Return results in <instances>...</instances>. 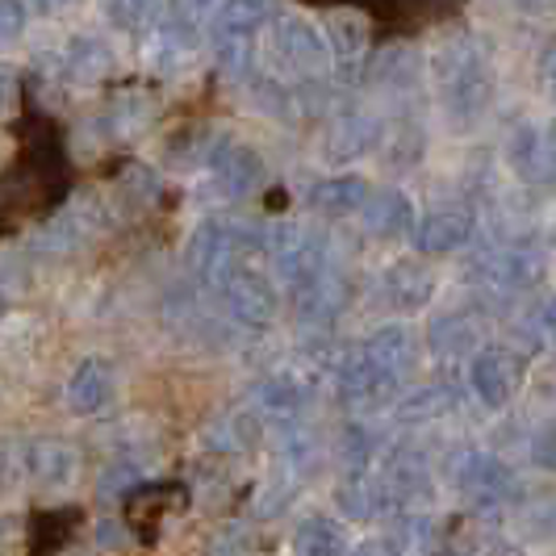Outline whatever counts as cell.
I'll use <instances>...</instances> for the list:
<instances>
[{"instance_id":"cell-1","label":"cell","mask_w":556,"mask_h":556,"mask_svg":"<svg viewBox=\"0 0 556 556\" xmlns=\"http://www.w3.org/2000/svg\"><path fill=\"white\" fill-rule=\"evenodd\" d=\"M268 59L277 63L285 76H298V80H314L331 67V42L323 38V29L289 13L277 17L268 29Z\"/></svg>"},{"instance_id":"cell-2","label":"cell","mask_w":556,"mask_h":556,"mask_svg":"<svg viewBox=\"0 0 556 556\" xmlns=\"http://www.w3.org/2000/svg\"><path fill=\"white\" fill-rule=\"evenodd\" d=\"M435 72L444 80L447 105H452L456 117L469 122V117H477V113L485 110V101H490V72H485L481 51H477L469 38L447 42L444 51L435 55Z\"/></svg>"},{"instance_id":"cell-3","label":"cell","mask_w":556,"mask_h":556,"mask_svg":"<svg viewBox=\"0 0 556 556\" xmlns=\"http://www.w3.org/2000/svg\"><path fill=\"white\" fill-rule=\"evenodd\" d=\"M248 239L230 223H201L189 239V268L205 289H223L226 280L243 268Z\"/></svg>"},{"instance_id":"cell-4","label":"cell","mask_w":556,"mask_h":556,"mask_svg":"<svg viewBox=\"0 0 556 556\" xmlns=\"http://www.w3.org/2000/svg\"><path fill=\"white\" fill-rule=\"evenodd\" d=\"M264 251L277 264L280 277L289 280L298 293L327 273V251L302 226H277V230H268L264 235Z\"/></svg>"},{"instance_id":"cell-5","label":"cell","mask_w":556,"mask_h":556,"mask_svg":"<svg viewBox=\"0 0 556 556\" xmlns=\"http://www.w3.org/2000/svg\"><path fill=\"white\" fill-rule=\"evenodd\" d=\"M469 386L481 397L485 410H502L510 406V397L523 386V356L510 348H477L473 364H469Z\"/></svg>"},{"instance_id":"cell-6","label":"cell","mask_w":556,"mask_h":556,"mask_svg":"<svg viewBox=\"0 0 556 556\" xmlns=\"http://www.w3.org/2000/svg\"><path fill=\"white\" fill-rule=\"evenodd\" d=\"M452 481L456 490L465 494V502L473 506H498L515 494V477L502 465L498 456L481 452V447H465L456 460H452Z\"/></svg>"},{"instance_id":"cell-7","label":"cell","mask_w":556,"mask_h":556,"mask_svg":"<svg viewBox=\"0 0 556 556\" xmlns=\"http://www.w3.org/2000/svg\"><path fill=\"white\" fill-rule=\"evenodd\" d=\"M223 298H226L230 318L251 327V331L268 327L280 309V298H277V289H273V280L264 277V273H255V268H239V273L223 285Z\"/></svg>"},{"instance_id":"cell-8","label":"cell","mask_w":556,"mask_h":556,"mask_svg":"<svg viewBox=\"0 0 556 556\" xmlns=\"http://www.w3.org/2000/svg\"><path fill=\"white\" fill-rule=\"evenodd\" d=\"M364 361L372 364L377 372H386L393 386H402L410 372H415L418 364V339L410 327H402V323H390V327H381V331L372 334V339H364Z\"/></svg>"},{"instance_id":"cell-9","label":"cell","mask_w":556,"mask_h":556,"mask_svg":"<svg viewBox=\"0 0 556 556\" xmlns=\"http://www.w3.org/2000/svg\"><path fill=\"white\" fill-rule=\"evenodd\" d=\"M473 239V214L465 205H444L431 210L415 223V248L422 255H452L456 248H465Z\"/></svg>"},{"instance_id":"cell-10","label":"cell","mask_w":556,"mask_h":556,"mask_svg":"<svg viewBox=\"0 0 556 556\" xmlns=\"http://www.w3.org/2000/svg\"><path fill=\"white\" fill-rule=\"evenodd\" d=\"M113 386H117V377H113L110 361L88 356L67 377V410L72 415H101L113 402Z\"/></svg>"},{"instance_id":"cell-11","label":"cell","mask_w":556,"mask_h":556,"mask_svg":"<svg viewBox=\"0 0 556 556\" xmlns=\"http://www.w3.org/2000/svg\"><path fill=\"white\" fill-rule=\"evenodd\" d=\"M101 226V210H97V201H76V205H67L63 214H59L51 226H42V235L34 239V248L47 251V255H63V251H76Z\"/></svg>"},{"instance_id":"cell-12","label":"cell","mask_w":556,"mask_h":556,"mask_svg":"<svg viewBox=\"0 0 556 556\" xmlns=\"http://www.w3.org/2000/svg\"><path fill=\"white\" fill-rule=\"evenodd\" d=\"M210 164H214L218 189H223L226 197H248V193H255L260 180H264V160H260V151H251L243 142H223Z\"/></svg>"},{"instance_id":"cell-13","label":"cell","mask_w":556,"mask_h":556,"mask_svg":"<svg viewBox=\"0 0 556 556\" xmlns=\"http://www.w3.org/2000/svg\"><path fill=\"white\" fill-rule=\"evenodd\" d=\"M477 273L490 280V285H498V289H528L544 273V255L535 248L494 251V255L477 260Z\"/></svg>"},{"instance_id":"cell-14","label":"cell","mask_w":556,"mask_h":556,"mask_svg":"<svg viewBox=\"0 0 556 556\" xmlns=\"http://www.w3.org/2000/svg\"><path fill=\"white\" fill-rule=\"evenodd\" d=\"M309 402V386L298 377V372H277L268 381L255 386V410L273 422H293V418L306 410Z\"/></svg>"},{"instance_id":"cell-15","label":"cell","mask_w":556,"mask_h":556,"mask_svg":"<svg viewBox=\"0 0 556 556\" xmlns=\"http://www.w3.org/2000/svg\"><path fill=\"white\" fill-rule=\"evenodd\" d=\"M361 214H364V230L377 235V239H397V235L415 230V205H410V197L397 193V189L368 193Z\"/></svg>"},{"instance_id":"cell-16","label":"cell","mask_w":556,"mask_h":556,"mask_svg":"<svg viewBox=\"0 0 556 556\" xmlns=\"http://www.w3.org/2000/svg\"><path fill=\"white\" fill-rule=\"evenodd\" d=\"M26 465H29V477L38 485H47V490H63V485H72L76 473H80L76 447L63 444V440H38V444H29Z\"/></svg>"},{"instance_id":"cell-17","label":"cell","mask_w":556,"mask_h":556,"mask_svg":"<svg viewBox=\"0 0 556 556\" xmlns=\"http://www.w3.org/2000/svg\"><path fill=\"white\" fill-rule=\"evenodd\" d=\"M368 180L364 176H327V180H318L314 189H309V205L318 210V214H327V218H348V214H356L364 210V201H368Z\"/></svg>"},{"instance_id":"cell-18","label":"cell","mask_w":556,"mask_h":556,"mask_svg":"<svg viewBox=\"0 0 556 556\" xmlns=\"http://www.w3.org/2000/svg\"><path fill=\"white\" fill-rule=\"evenodd\" d=\"M431 293H435V273H431L427 264L402 260V264H393L390 273H386V298H390L397 309H406V314H415V309L427 306Z\"/></svg>"},{"instance_id":"cell-19","label":"cell","mask_w":556,"mask_h":556,"mask_svg":"<svg viewBox=\"0 0 556 556\" xmlns=\"http://www.w3.org/2000/svg\"><path fill=\"white\" fill-rule=\"evenodd\" d=\"M427 348L440 361H465L477 352V327L469 314H444L427 327Z\"/></svg>"},{"instance_id":"cell-20","label":"cell","mask_w":556,"mask_h":556,"mask_svg":"<svg viewBox=\"0 0 556 556\" xmlns=\"http://www.w3.org/2000/svg\"><path fill=\"white\" fill-rule=\"evenodd\" d=\"M506 160L510 167L523 176V180H544L548 176V167H553V155H548V135L544 130H535L531 122H523L510 142H506Z\"/></svg>"},{"instance_id":"cell-21","label":"cell","mask_w":556,"mask_h":556,"mask_svg":"<svg viewBox=\"0 0 556 556\" xmlns=\"http://www.w3.org/2000/svg\"><path fill=\"white\" fill-rule=\"evenodd\" d=\"M377 117H368V113H348V117H339L334 122V130L327 135V155L339 160V164H348V160H356L364 155L372 142H377Z\"/></svg>"},{"instance_id":"cell-22","label":"cell","mask_w":556,"mask_h":556,"mask_svg":"<svg viewBox=\"0 0 556 556\" xmlns=\"http://www.w3.org/2000/svg\"><path fill=\"white\" fill-rule=\"evenodd\" d=\"M456 402H460V393L456 386H444V381H435V386H422V390L406 393V397H397V418L402 422H431V418H444L456 410Z\"/></svg>"},{"instance_id":"cell-23","label":"cell","mask_w":556,"mask_h":556,"mask_svg":"<svg viewBox=\"0 0 556 556\" xmlns=\"http://www.w3.org/2000/svg\"><path fill=\"white\" fill-rule=\"evenodd\" d=\"M277 0H223L218 4V34H235V38H251L255 29L273 22Z\"/></svg>"},{"instance_id":"cell-24","label":"cell","mask_w":556,"mask_h":556,"mask_svg":"<svg viewBox=\"0 0 556 556\" xmlns=\"http://www.w3.org/2000/svg\"><path fill=\"white\" fill-rule=\"evenodd\" d=\"M293 556H343V528L327 515H309L293 531Z\"/></svg>"},{"instance_id":"cell-25","label":"cell","mask_w":556,"mask_h":556,"mask_svg":"<svg viewBox=\"0 0 556 556\" xmlns=\"http://www.w3.org/2000/svg\"><path fill=\"white\" fill-rule=\"evenodd\" d=\"M63 63H67V76H72V80L92 84L113 67V51L101 42V38H76V42L67 47Z\"/></svg>"},{"instance_id":"cell-26","label":"cell","mask_w":556,"mask_h":556,"mask_svg":"<svg viewBox=\"0 0 556 556\" xmlns=\"http://www.w3.org/2000/svg\"><path fill=\"white\" fill-rule=\"evenodd\" d=\"M105 9V22L122 34H147V29L160 22V9L164 0H101Z\"/></svg>"},{"instance_id":"cell-27","label":"cell","mask_w":556,"mask_h":556,"mask_svg":"<svg viewBox=\"0 0 556 556\" xmlns=\"http://www.w3.org/2000/svg\"><path fill=\"white\" fill-rule=\"evenodd\" d=\"M323 38L331 42L339 55H356L368 42V22H364L356 9H339V13H327L323 17Z\"/></svg>"},{"instance_id":"cell-28","label":"cell","mask_w":556,"mask_h":556,"mask_svg":"<svg viewBox=\"0 0 556 556\" xmlns=\"http://www.w3.org/2000/svg\"><path fill=\"white\" fill-rule=\"evenodd\" d=\"M386 548L393 556H431V548H435V523L422 519V515H406L393 528L390 540H386Z\"/></svg>"},{"instance_id":"cell-29","label":"cell","mask_w":556,"mask_h":556,"mask_svg":"<svg viewBox=\"0 0 556 556\" xmlns=\"http://www.w3.org/2000/svg\"><path fill=\"white\" fill-rule=\"evenodd\" d=\"M151 117H155V101H151L147 92H126V97H117V105H113V113H110L117 135H142V130L151 126Z\"/></svg>"},{"instance_id":"cell-30","label":"cell","mask_w":556,"mask_h":556,"mask_svg":"<svg viewBox=\"0 0 556 556\" xmlns=\"http://www.w3.org/2000/svg\"><path fill=\"white\" fill-rule=\"evenodd\" d=\"M381 502H386L381 498V485H372V481H364V477L339 485V506H343L348 515H356V519L377 515V510H381Z\"/></svg>"},{"instance_id":"cell-31","label":"cell","mask_w":556,"mask_h":556,"mask_svg":"<svg viewBox=\"0 0 556 556\" xmlns=\"http://www.w3.org/2000/svg\"><path fill=\"white\" fill-rule=\"evenodd\" d=\"M218 4H223V0H167V13H172V26L193 34L201 22L218 17Z\"/></svg>"},{"instance_id":"cell-32","label":"cell","mask_w":556,"mask_h":556,"mask_svg":"<svg viewBox=\"0 0 556 556\" xmlns=\"http://www.w3.org/2000/svg\"><path fill=\"white\" fill-rule=\"evenodd\" d=\"M26 34V4L22 0H0V51L13 47Z\"/></svg>"},{"instance_id":"cell-33","label":"cell","mask_w":556,"mask_h":556,"mask_svg":"<svg viewBox=\"0 0 556 556\" xmlns=\"http://www.w3.org/2000/svg\"><path fill=\"white\" fill-rule=\"evenodd\" d=\"M528 327H531V339H540V343L556 348V298H544V302L531 306Z\"/></svg>"},{"instance_id":"cell-34","label":"cell","mask_w":556,"mask_h":556,"mask_svg":"<svg viewBox=\"0 0 556 556\" xmlns=\"http://www.w3.org/2000/svg\"><path fill=\"white\" fill-rule=\"evenodd\" d=\"M531 465L556 469V418H548V422L531 435Z\"/></svg>"},{"instance_id":"cell-35","label":"cell","mask_w":556,"mask_h":556,"mask_svg":"<svg viewBox=\"0 0 556 556\" xmlns=\"http://www.w3.org/2000/svg\"><path fill=\"white\" fill-rule=\"evenodd\" d=\"M13 105H17V76H13V67L0 63V117H9Z\"/></svg>"},{"instance_id":"cell-36","label":"cell","mask_w":556,"mask_h":556,"mask_svg":"<svg viewBox=\"0 0 556 556\" xmlns=\"http://www.w3.org/2000/svg\"><path fill=\"white\" fill-rule=\"evenodd\" d=\"M540 88L556 97V42L544 47V55H540Z\"/></svg>"},{"instance_id":"cell-37","label":"cell","mask_w":556,"mask_h":556,"mask_svg":"<svg viewBox=\"0 0 556 556\" xmlns=\"http://www.w3.org/2000/svg\"><path fill=\"white\" fill-rule=\"evenodd\" d=\"M352 556H393V553L386 548V544H364V548H356Z\"/></svg>"},{"instance_id":"cell-38","label":"cell","mask_w":556,"mask_h":556,"mask_svg":"<svg viewBox=\"0 0 556 556\" xmlns=\"http://www.w3.org/2000/svg\"><path fill=\"white\" fill-rule=\"evenodd\" d=\"M34 4H38V9H42V13H59V9H67V4H72V0H34Z\"/></svg>"},{"instance_id":"cell-39","label":"cell","mask_w":556,"mask_h":556,"mask_svg":"<svg viewBox=\"0 0 556 556\" xmlns=\"http://www.w3.org/2000/svg\"><path fill=\"white\" fill-rule=\"evenodd\" d=\"M548 155H553V167H556V126H553V135H548Z\"/></svg>"}]
</instances>
